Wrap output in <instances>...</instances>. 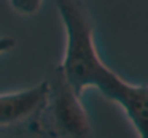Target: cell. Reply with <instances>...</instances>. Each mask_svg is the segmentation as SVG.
Wrapping results in <instances>:
<instances>
[{
  "instance_id": "1",
  "label": "cell",
  "mask_w": 148,
  "mask_h": 138,
  "mask_svg": "<svg viewBox=\"0 0 148 138\" xmlns=\"http://www.w3.org/2000/svg\"><path fill=\"white\" fill-rule=\"evenodd\" d=\"M54 3L65 30V52L59 65L69 84L80 97L88 87H94L116 103L129 83L100 59L88 7L83 0H54Z\"/></svg>"
},
{
  "instance_id": "2",
  "label": "cell",
  "mask_w": 148,
  "mask_h": 138,
  "mask_svg": "<svg viewBox=\"0 0 148 138\" xmlns=\"http://www.w3.org/2000/svg\"><path fill=\"white\" fill-rule=\"evenodd\" d=\"M46 100L32 127V133L43 138H94L89 116L81 97L72 89L56 65L46 80Z\"/></svg>"
},
{
  "instance_id": "3",
  "label": "cell",
  "mask_w": 148,
  "mask_h": 138,
  "mask_svg": "<svg viewBox=\"0 0 148 138\" xmlns=\"http://www.w3.org/2000/svg\"><path fill=\"white\" fill-rule=\"evenodd\" d=\"M46 81L29 89L0 94V138L32 132L46 100Z\"/></svg>"
},
{
  "instance_id": "4",
  "label": "cell",
  "mask_w": 148,
  "mask_h": 138,
  "mask_svg": "<svg viewBox=\"0 0 148 138\" xmlns=\"http://www.w3.org/2000/svg\"><path fill=\"white\" fill-rule=\"evenodd\" d=\"M116 103L126 113L138 138H148V86L129 83Z\"/></svg>"
},
{
  "instance_id": "5",
  "label": "cell",
  "mask_w": 148,
  "mask_h": 138,
  "mask_svg": "<svg viewBox=\"0 0 148 138\" xmlns=\"http://www.w3.org/2000/svg\"><path fill=\"white\" fill-rule=\"evenodd\" d=\"M43 0H10V5L16 13L24 14V16H30L35 14L40 10Z\"/></svg>"
},
{
  "instance_id": "6",
  "label": "cell",
  "mask_w": 148,
  "mask_h": 138,
  "mask_svg": "<svg viewBox=\"0 0 148 138\" xmlns=\"http://www.w3.org/2000/svg\"><path fill=\"white\" fill-rule=\"evenodd\" d=\"M13 48H16V40L10 38V37H2L0 38V54L11 51Z\"/></svg>"
}]
</instances>
